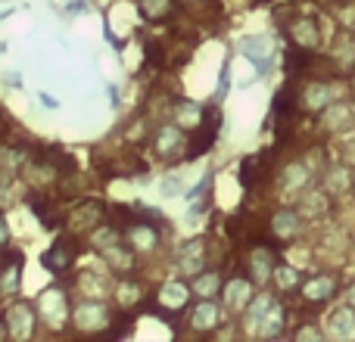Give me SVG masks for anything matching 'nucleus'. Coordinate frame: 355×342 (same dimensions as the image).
Masks as SVG:
<instances>
[{"mask_svg": "<svg viewBox=\"0 0 355 342\" xmlns=\"http://www.w3.org/2000/svg\"><path fill=\"white\" fill-rule=\"evenodd\" d=\"M72 324L78 327V330L100 333L110 327V312H106L103 302H81V305H75V312H72Z\"/></svg>", "mask_w": 355, "mask_h": 342, "instance_id": "nucleus-1", "label": "nucleus"}, {"mask_svg": "<svg viewBox=\"0 0 355 342\" xmlns=\"http://www.w3.org/2000/svg\"><path fill=\"white\" fill-rule=\"evenodd\" d=\"M75 240H69V237H62V240H56L53 246H50L47 252H44V268L50 271V274H66L69 268H72V262H75V255H78V249H75Z\"/></svg>", "mask_w": 355, "mask_h": 342, "instance_id": "nucleus-2", "label": "nucleus"}, {"mask_svg": "<svg viewBox=\"0 0 355 342\" xmlns=\"http://www.w3.org/2000/svg\"><path fill=\"white\" fill-rule=\"evenodd\" d=\"M37 308H41L44 321H47L53 330L66 327V321H69V302H66V296H62V289H47V293H41V299H37Z\"/></svg>", "mask_w": 355, "mask_h": 342, "instance_id": "nucleus-3", "label": "nucleus"}, {"mask_svg": "<svg viewBox=\"0 0 355 342\" xmlns=\"http://www.w3.org/2000/svg\"><path fill=\"white\" fill-rule=\"evenodd\" d=\"M287 35H290V41H293L296 50H309V53H312V50L321 47V31L312 19H290Z\"/></svg>", "mask_w": 355, "mask_h": 342, "instance_id": "nucleus-4", "label": "nucleus"}, {"mask_svg": "<svg viewBox=\"0 0 355 342\" xmlns=\"http://www.w3.org/2000/svg\"><path fill=\"white\" fill-rule=\"evenodd\" d=\"M334 103V87L324 84V81H309L302 87V97H300V106L309 112H324L327 106Z\"/></svg>", "mask_w": 355, "mask_h": 342, "instance_id": "nucleus-5", "label": "nucleus"}, {"mask_svg": "<svg viewBox=\"0 0 355 342\" xmlns=\"http://www.w3.org/2000/svg\"><path fill=\"white\" fill-rule=\"evenodd\" d=\"M334 293H337V277H331V274H318V277L302 280V299H306L309 305H321V302H327Z\"/></svg>", "mask_w": 355, "mask_h": 342, "instance_id": "nucleus-6", "label": "nucleus"}, {"mask_svg": "<svg viewBox=\"0 0 355 342\" xmlns=\"http://www.w3.org/2000/svg\"><path fill=\"white\" fill-rule=\"evenodd\" d=\"M153 147H156V153H159L162 159H178V156L184 153V147H187V141H184L181 128H175V125H166V128L156 131Z\"/></svg>", "mask_w": 355, "mask_h": 342, "instance_id": "nucleus-7", "label": "nucleus"}, {"mask_svg": "<svg viewBox=\"0 0 355 342\" xmlns=\"http://www.w3.org/2000/svg\"><path fill=\"white\" fill-rule=\"evenodd\" d=\"M178 268L187 277L200 274V271L206 268V246H202V240H190V243L181 246V252H178Z\"/></svg>", "mask_w": 355, "mask_h": 342, "instance_id": "nucleus-8", "label": "nucleus"}, {"mask_svg": "<svg viewBox=\"0 0 355 342\" xmlns=\"http://www.w3.org/2000/svg\"><path fill=\"white\" fill-rule=\"evenodd\" d=\"M221 296H225V308H231V312H246V305H250V299H252V283L246 280V277H234V280L225 283Z\"/></svg>", "mask_w": 355, "mask_h": 342, "instance_id": "nucleus-9", "label": "nucleus"}, {"mask_svg": "<svg viewBox=\"0 0 355 342\" xmlns=\"http://www.w3.org/2000/svg\"><path fill=\"white\" fill-rule=\"evenodd\" d=\"M302 231V218L300 212H293V208H277L275 215H271V233H275L277 240H293L296 233Z\"/></svg>", "mask_w": 355, "mask_h": 342, "instance_id": "nucleus-10", "label": "nucleus"}, {"mask_svg": "<svg viewBox=\"0 0 355 342\" xmlns=\"http://www.w3.org/2000/svg\"><path fill=\"white\" fill-rule=\"evenodd\" d=\"M125 237L135 249H153L159 243V231H156V221H135V224L125 227Z\"/></svg>", "mask_w": 355, "mask_h": 342, "instance_id": "nucleus-11", "label": "nucleus"}, {"mask_svg": "<svg viewBox=\"0 0 355 342\" xmlns=\"http://www.w3.org/2000/svg\"><path fill=\"white\" fill-rule=\"evenodd\" d=\"M6 318H10L6 324H10V336L12 339H28L31 336V330H35V314H31V308L25 305V302H16Z\"/></svg>", "mask_w": 355, "mask_h": 342, "instance_id": "nucleus-12", "label": "nucleus"}, {"mask_svg": "<svg viewBox=\"0 0 355 342\" xmlns=\"http://www.w3.org/2000/svg\"><path fill=\"white\" fill-rule=\"evenodd\" d=\"M218 321H221V308L215 305L212 299L196 302V308L190 312V327H193V330H200V333L215 330V327H218Z\"/></svg>", "mask_w": 355, "mask_h": 342, "instance_id": "nucleus-13", "label": "nucleus"}, {"mask_svg": "<svg viewBox=\"0 0 355 342\" xmlns=\"http://www.w3.org/2000/svg\"><path fill=\"white\" fill-rule=\"evenodd\" d=\"M243 56L246 60H252L259 69H265L271 62V56H275V47H271V37L265 35H256V37H246L243 41Z\"/></svg>", "mask_w": 355, "mask_h": 342, "instance_id": "nucleus-14", "label": "nucleus"}, {"mask_svg": "<svg viewBox=\"0 0 355 342\" xmlns=\"http://www.w3.org/2000/svg\"><path fill=\"white\" fill-rule=\"evenodd\" d=\"M284 324H287V312H284V305H277V302H271V308L265 312V318L256 324L259 336L265 339H275L284 333Z\"/></svg>", "mask_w": 355, "mask_h": 342, "instance_id": "nucleus-15", "label": "nucleus"}, {"mask_svg": "<svg viewBox=\"0 0 355 342\" xmlns=\"http://www.w3.org/2000/svg\"><path fill=\"white\" fill-rule=\"evenodd\" d=\"M187 299H190V287L181 280H172L159 289V305L168 308V312H181V308L187 305Z\"/></svg>", "mask_w": 355, "mask_h": 342, "instance_id": "nucleus-16", "label": "nucleus"}, {"mask_svg": "<svg viewBox=\"0 0 355 342\" xmlns=\"http://www.w3.org/2000/svg\"><path fill=\"white\" fill-rule=\"evenodd\" d=\"M331 336L334 339H355V308L343 305L331 314Z\"/></svg>", "mask_w": 355, "mask_h": 342, "instance_id": "nucleus-17", "label": "nucleus"}, {"mask_svg": "<svg viewBox=\"0 0 355 342\" xmlns=\"http://www.w3.org/2000/svg\"><path fill=\"white\" fill-rule=\"evenodd\" d=\"M250 271H252V280L256 283H265L271 274H275V255H271V249H265V246H256L250 255Z\"/></svg>", "mask_w": 355, "mask_h": 342, "instance_id": "nucleus-18", "label": "nucleus"}, {"mask_svg": "<svg viewBox=\"0 0 355 342\" xmlns=\"http://www.w3.org/2000/svg\"><path fill=\"white\" fill-rule=\"evenodd\" d=\"M309 177H312V171L302 165V162H293V165H287L281 171V187L290 190V193H300V190L309 183Z\"/></svg>", "mask_w": 355, "mask_h": 342, "instance_id": "nucleus-19", "label": "nucleus"}, {"mask_svg": "<svg viewBox=\"0 0 355 342\" xmlns=\"http://www.w3.org/2000/svg\"><path fill=\"white\" fill-rule=\"evenodd\" d=\"M175 118H178V125H184V128H200L202 118H206V109L196 106V103H190V100H178Z\"/></svg>", "mask_w": 355, "mask_h": 342, "instance_id": "nucleus-20", "label": "nucleus"}, {"mask_svg": "<svg viewBox=\"0 0 355 342\" xmlns=\"http://www.w3.org/2000/svg\"><path fill=\"white\" fill-rule=\"evenodd\" d=\"M193 289L196 296H202V299H212V296L221 293V274L218 271H200V274H193Z\"/></svg>", "mask_w": 355, "mask_h": 342, "instance_id": "nucleus-21", "label": "nucleus"}, {"mask_svg": "<svg viewBox=\"0 0 355 342\" xmlns=\"http://www.w3.org/2000/svg\"><path fill=\"white\" fill-rule=\"evenodd\" d=\"M91 243H94V249L106 252V249H112V246L122 243V231H119L116 224H103L91 233Z\"/></svg>", "mask_w": 355, "mask_h": 342, "instance_id": "nucleus-22", "label": "nucleus"}, {"mask_svg": "<svg viewBox=\"0 0 355 342\" xmlns=\"http://www.w3.org/2000/svg\"><path fill=\"white\" fill-rule=\"evenodd\" d=\"M175 0H137V10L144 12V19L147 22H159V19H166L168 12H172Z\"/></svg>", "mask_w": 355, "mask_h": 342, "instance_id": "nucleus-23", "label": "nucleus"}, {"mask_svg": "<svg viewBox=\"0 0 355 342\" xmlns=\"http://www.w3.org/2000/svg\"><path fill=\"white\" fill-rule=\"evenodd\" d=\"M275 283H277V289H296V287H302V274L296 268H290V264H275Z\"/></svg>", "mask_w": 355, "mask_h": 342, "instance_id": "nucleus-24", "label": "nucleus"}, {"mask_svg": "<svg viewBox=\"0 0 355 342\" xmlns=\"http://www.w3.org/2000/svg\"><path fill=\"white\" fill-rule=\"evenodd\" d=\"M100 212H103V206H100V202H85V206H78V208L72 212L75 227H91V224H97Z\"/></svg>", "mask_w": 355, "mask_h": 342, "instance_id": "nucleus-25", "label": "nucleus"}, {"mask_svg": "<svg viewBox=\"0 0 355 342\" xmlns=\"http://www.w3.org/2000/svg\"><path fill=\"white\" fill-rule=\"evenodd\" d=\"M271 302H275V299H271V296H265V293H262V296H252L250 305H246V324L256 327L259 321L265 318V312L271 308Z\"/></svg>", "mask_w": 355, "mask_h": 342, "instance_id": "nucleus-26", "label": "nucleus"}, {"mask_svg": "<svg viewBox=\"0 0 355 342\" xmlns=\"http://www.w3.org/2000/svg\"><path fill=\"white\" fill-rule=\"evenodd\" d=\"M327 187H331L337 196L340 193H349V190H352V171L343 168V165L331 168V174H327Z\"/></svg>", "mask_w": 355, "mask_h": 342, "instance_id": "nucleus-27", "label": "nucleus"}, {"mask_svg": "<svg viewBox=\"0 0 355 342\" xmlns=\"http://www.w3.org/2000/svg\"><path fill=\"white\" fill-rule=\"evenodd\" d=\"M346 118H352L349 103H331L327 106V122H331V128H343V125H349Z\"/></svg>", "mask_w": 355, "mask_h": 342, "instance_id": "nucleus-28", "label": "nucleus"}, {"mask_svg": "<svg viewBox=\"0 0 355 342\" xmlns=\"http://www.w3.org/2000/svg\"><path fill=\"white\" fill-rule=\"evenodd\" d=\"M137 299H141V287H137L135 280H122V287H119V302H122V308H131Z\"/></svg>", "mask_w": 355, "mask_h": 342, "instance_id": "nucleus-29", "label": "nucleus"}, {"mask_svg": "<svg viewBox=\"0 0 355 342\" xmlns=\"http://www.w3.org/2000/svg\"><path fill=\"white\" fill-rule=\"evenodd\" d=\"M296 339H324V333H321L318 327H302V330L296 333Z\"/></svg>", "mask_w": 355, "mask_h": 342, "instance_id": "nucleus-30", "label": "nucleus"}, {"mask_svg": "<svg viewBox=\"0 0 355 342\" xmlns=\"http://www.w3.org/2000/svg\"><path fill=\"white\" fill-rule=\"evenodd\" d=\"M6 131H10V122H6V116L0 112V147H3V141H6Z\"/></svg>", "mask_w": 355, "mask_h": 342, "instance_id": "nucleus-31", "label": "nucleus"}, {"mask_svg": "<svg viewBox=\"0 0 355 342\" xmlns=\"http://www.w3.org/2000/svg\"><path fill=\"white\" fill-rule=\"evenodd\" d=\"M6 237H10V233H6V224H3V215H0V246L6 243Z\"/></svg>", "mask_w": 355, "mask_h": 342, "instance_id": "nucleus-32", "label": "nucleus"}, {"mask_svg": "<svg viewBox=\"0 0 355 342\" xmlns=\"http://www.w3.org/2000/svg\"><path fill=\"white\" fill-rule=\"evenodd\" d=\"M3 336H10V330H3V318H0V339Z\"/></svg>", "mask_w": 355, "mask_h": 342, "instance_id": "nucleus-33", "label": "nucleus"}, {"mask_svg": "<svg viewBox=\"0 0 355 342\" xmlns=\"http://www.w3.org/2000/svg\"><path fill=\"white\" fill-rule=\"evenodd\" d=\"M349 305H352V308H355V287H352V289H349Z\"/></svg>", "mask_w": 355, "mask_h": 342, "instance_id": "nucleus-34", "label": "nucleus"}]
</instances>
